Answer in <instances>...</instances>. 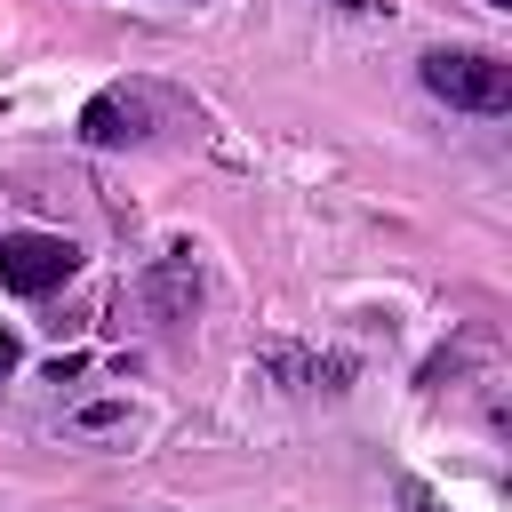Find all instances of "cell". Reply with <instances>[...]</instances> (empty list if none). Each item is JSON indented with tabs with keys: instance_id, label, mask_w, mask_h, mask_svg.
<instances>
[{
	"instance_id": "cell-3",
	"label": "cell",
	"mask_w": 512,
	"mask_h": 512,
	"mask_svg": "<svg viewBox=\"0 0 512 512\" xmlns=\"http://www.w3.org/2000/svg\"><path fill=\"white\" fill-rule=\"evenodd\" d=\"M152 304H160V312H168V320H176V312H192V304H200V272H192V256H184V248H176V256H168V264H160V272H152Z\"/></svg>"
},
{
	"instance_id": "cell-1",
	"label": "cell",
	"mask_w": 512,
	"mask_h": 512,
	"mask_svg": "<svg viewBox=\"0 0 512 512\" xmlns=\"http://www.w3.org/2000/svg\"><path fill=\"white\" fill-rule=\"evenodd\" d=\"M424 88H432L440 104H456V112H480V120L512 112V64H504V56H480V48H440V56H424Z\"/></svg>"
},
{
	"instance_id": "cell-4",
	"label": "cell",
	"mask_w": 512,
	"mask_h": 512,
	"mask_svg": "<svg viewBox=\"0 0 512 512\" xmlns=\"http://www.w3.org/2000/svg\"><path fill=\"white\" fill-rule=\"evenodd\" d=\"M80 136H88V144H128V136H136V112H128L120 96H96V104L80 112Z\"/></svg>"
},
{
	"instance_id": "cell-2",
	"label": "cell",
	"mask_w": 512,
	"mask_h": 512,
	"mask_svg": "<svg viewBox=\"0 0 512 512\" xmlns=\"http://www.w3.org/2000/svg\"><path fill=\"white\" fill-rule=\"evenodd\" d=\"M80 272V248L64 240V232H8L0 240V280L16 288V296H48V288H64Z\"/></svg>"
},
{
	"instance_id": "cell-6",
	"label": "cell",
	"mask_w": 512,
	"mask_h": 512,
	"mask_svg": "<svg viewBox=\"0 0 512 512\" xmlns=\"http://www.w3.org/2000/svg\"><path fill=\"white\" fill-rule=\"evenodd\" d=\"M496 8H512V0H496Z\"/></svg>"
},
{
	"instance_id": "cell-5",
	"label": "cell",
	"mask_w": 512,
	"mask_h": 512,
	"mask_svg": "<svg viewBox=\"0 0 512 512\" xmlns=\"http://www.w3.org/2000/svg\"><path fill=\"white\" fill-rule=\"evenodd\" d=\"M8 368H16V344H8V336H0V376H8Z\"/></svg>"
}]
</instances>
